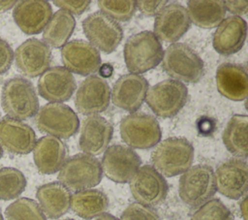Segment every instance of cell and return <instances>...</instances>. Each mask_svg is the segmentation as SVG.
<instances>
[{
  "label": "cell",
  "mask_w": 248,
  "mask_h": 220,
  "mask_svg": "<svg viewBox=\"0 0 248 220\" xmlns=\"http://www.w3.org/2000/svg\"><path fill=\"white\" fill-rule=\"evenodd\" d=\"M123 54L130 74L140 75L158 66L163 59L164 50L153 32L141 31L126 41Z\"/></svg>",
  "instance_id": "6da1fadb"
},
{
  "label": "cell",
  "mask_w": 248,
  "mask_h": 220,
  "mask_svg": "<svg viewBox=\"0 0 248 220\" xmlns=\"http://www.w3.org/2000/svg\"><path fill=\"white\" fill-rule=\"evenodd\" d=\"M194 160V147L185 138H169L161 141L151 153L153 167L167 177L185 173Z\"/></svg>",
  "instance_id": "7a4b0ae2"
},
{
  "label": "cell",
  "mask_w": 248,
  "mask_h": 220,
  "mask_svg": "<svg viewBox=\"0 0 248 220\" xmlns=\"http://www.w3.org/2000/svg\"><path fill=\"white\" fill-rule=\"evenodd\" d=\"M1 106L8 117L16 120L36 115L39 100L32 82L20 77L8 79L2 87Z\"/></svg>",
  "instance_id": "3957f363"
},
{
  "label": "cell",
  "mask_w": 248,
  "mask_h": 220,
  "mask_svg": "<svg viewBox=\"0 0 248 220\" xmlns=\"http://www.w3.org/2000/svg\"><path fill=\"white\" fill-rule=\"evenodd\" d=\"M162 67L168 76L187 83L198 82L204 74V65L200 55L187 44H171L164 51Z\"/></svg>",
  "instance_id": "277c9868"
},
{
  "label": "cell",
  "mask_w": 248,
  "mask_h": 220,
  "mask_svg": "<svg viewBox=\"0 0 248 220\" xmlns=\"http://www.w3.org/2000/svg\"><path fill=\"white\" fill-rule=\"evenodd\" d=\"M103 177L101 163L97 158L78 153L65 160L59 170L58 180L69 191H81L97 186Z\"/></svg>",
  "instance_id": "5b68a950"
},
{
  "label": "cell",
  "mask_w": 248,
  "mask_h": 220,
  "mask_svg": "<svg viewBox=\"0 0 248 220\" xmlns=\"http://www.w3.org/2000/svg\"><path fill=\"white\" fill-rule=\"evenodd\" d=\"M178 193L182 202L192 207L209 201L216 193L213 169L205 164L190 167L180 176Z\"/></svg>",
  "instance_id": "8992f818"
},
{
  "label": "cell",
  "mask_w": 248,
  "mask_h": 220,
  "mask_svg": "<svg viewBox=\"0 0 248 220\" xmlns=\"http://www.w3.org/2000/svg\"><path fill=\"white\" fill-rule=\"evenodd\" d=\"M120 136L131 148L149 149L162 137L161 128L155 116L143 112H133L120 122Z\"/></svg>",
  "instance_id": "52a82bcc"
},
{
  "label": "cell",
  "mask_w": 248,
  "mask_h": 220,
  "mask_svg": "<svg viewBox=\"0 0 248 220\" xmlns=\"http://www.w3.org/2000/svg\"><path fill=\"white\" fill-rule=\"evenodd\" d=\"M188 89L183 82L175 79H165L147 90L145 102L159 117L170 118L176 115L184 107Z\"/></svg>",
  "instance_id": "ba28073f"
},
{
  "label": "cell",
  "mask_w": 248,
  "mask_h": 220,
  "mask_svg": "<svg viewBox=\"0 0 248 220\" xmlns=\"http://www.w3.org/2000/svg\"><path fill=\"white\" fill-rule=\"evenodd\" d=\"M35 123L40 132L58 139L74 136L79 127L77 113L62 103H48L38 110Z\"/></svg>",
  "instance_id": "9c48e42d"
},
{
  "label": "cell",
  "mask_w": 248,
  "mask_h": 220,
  "mask_svg": "<svg viewBox=\"0 0 248 220\" xmlns=\"http://www.w3.org/2000/svg\"><path fill=\"white\" fill-rule=\"evenodd\" d=\"M82 29L89 44L106 54L113 52L123 38L121 25L102 12L87 16L82 21Z\"/></svg>",
  "instance_id": "30bf717a"
},
{
  "label": "cell",
  "mask_w": 248,
  "mask_h": 220,
  "mask_svg": "<svg viewBox=\"0 0 248 220\" xmlns=\"http://www.w3.org/2000/svg\"><path fill=\"white\" fill-rule=\"evenodd\" d=\"M129 182L132 196L140 204L152 207L160 204L167 198L168 183L151 165L140 167Z\"/></svg>",
  "instance_id": "8fae6325"
},
{
  "label": "cell",
  "mask_w": 248,
  "mask_h": 220,
  "mask_svg": "<svg viewBox=\"0 0 248 220\" xmlns=\"http://www.w3.org/2000/svg\"><path fill=\"white\" fill-rule=\"evenodd\" d=\"M141 165L140 157L131 147L122 144L108 146L102 159V172L116 183L129 182Z\"/></svg>",
  "instance_id": "7c38bea8"
},
{
  "label": "cell",
  "mask_w": 248,
  "mask_h": 220,
  "mask_svg": "<svg viewBox=\"0 0 248 220\" xmlns=\"http://www.w3.org/2000/svg\"><path fill=\"white\" fill-rule=\"evenodd\" d=\"M216 191L223 196L237 200L244 197L248 189L247 162L232 158L222 163L214 173Z\"/></svg>",
  "instance_id": "4fadbf2b"
},
{
  "label": "cell",
  "mask_w": 248,
  "mask_h": 220,
  "mask_svg": "<svg viewBox=\"0 0 248 220\" xmlns=\"http://www.w3.org/2000/svg\"><path fill=\"white\" fill-rule=\"evenodd\" d=\"M110 100V88L108 82L98 76H89L83 79L76 93L75 105L83 115H96L105 111Z\"/></svg>",
  "instance_id": "5bb4252c"
},
{
  "label": "cell",
  "mask_w": 248,
  "mask_h": 220,
  "mask_svg": "<svg viewBox=\"0 0 248 220\" xmlns=\"http://www.w3.org/2000/svg\"><path fill=\"white\" fill-rule=\"evenodd\" d=\"M15 61L16 68L22 75L36 78L48 69L51 62V50L43 41L31 38L16 47Z\"/></svg>",
  "instance_id": "9a60e30c"
},
{
  "label": "cell",
  "mask_w": 248,
  "mask_h": 220,
  "mask_svg": "<svg viewBox=\"0 0 248 220\" xmlns=\"http://www.w3.org/2000/svg\"><path fill=\"white\" fill-rule=\"evenodd\" d=\"M61 57L65 68L80 76L96 73L101 66V56L91 44L83 40H73L61 48Z\"/></svg>",
  "instance_id": "2e32d148"
},
{
  "label": "cell",
  "mask_w": 248,
  "mask_h": 220,
  "mask_svg": "<svg viewBox=\"0 0 248 220\" xmlns=\"http://www.w3.org/2000/svg\"><path fill=\"white\" fill-rule=\"evenodd\" d=\"M190 26L191 20L186 8L177 3H170L156 15L153 33L166 43H174L189 30Z\"/></svg>",
  "instance_id": "e0dca14e"
},
{
  "label": "cell",
  "mask_w": 248,
  "mask_h": 220,
  "mask_svg": "<svg viewBox=\"0 0 248 220\" xmlns=\"http://www.w3.org/2000/svg\"><path fill=\"white\" fill-rule=\"evenodd\" d=\"M148 87L147 79L141 75L126 74L114 83L110 98L114 106L133 112L144 102Z\"/></svg>",
  "instance_id": "ac0fdd59"
},
{
  "label": "cell",
  "mask_w": 248,
  "mask_h": 220,
  "mask_svg": "<svg viewBox=\"0 0 248 220\" xmlns=\"http://www.w3.org/2000/svg\"><path fill=\"white\" fill-rule=\"evenodd\" d=\"M76 79L65 67L48 68L38 81L39 94L51 103L68 101L76 90Z\"/></svg>",
  "instance_id": "d6986e66"
},
{
  "label": "cell",
  "mask_w": 248,
  "mask_h": 220,
  "mask_svg": "<svg viewBox=\"0 0 248 220\" xmlns=\"http://www.w3.org/2000/svg\"><path fill=\"white\" fill-rule=\"evenodd\" d=\"M52 16V8L45 0H23L16 4L13 17L19 29L27 35L41 33Z\"/></svg>",
  "instance_id": "ffe728a7"
},
{
  "label": "cell",
  "mask_w": 248,
  "mask_h": 220,
  "mask_svg": "<svg viewBox=\"0 0 248 220\" xmlns=\"http://www.w3.org/2000/svg\"><path fill=\"white\" fill-rule=\"evenodd\" d=\"M112 134L113 127L108 120L98 114L89 115L81 125L79 148L84 154L100 155L108 148Z\"/></svg>",
  "instance_id": "44dd1931"
},
{
  "label": "cell",
  "mask_w": 248,
  "mask_h": 220,
  "mask_svg": "<svg viewBox=\"0 0 248 220\" xmlns=\"http://www.w3.org/2000/svg\"><path fill=\"white\" fill-rule=\"evenodd\" d=\"M36 143V134L26 123L4 117L0 121V145L12 154L30 153Z\"/></svg>",
  "instance_id": "7402d4cb"
},
{
  "label": "cell",
  "mask_w": 248,
  "mask_h": 220,
  "mask_svg": "<svg viewBox=\"0 0 248 220\" xmlns=\"http://www.w3.org/2000/svg\"><path fill=\"white\" fill-rule=\"evenodd\" d=\"M247 23L236 16L224 18L213 34V47L222 55L239 51L246 40Z\"/></svg>",
  "instance_id": "603a6c76"
},
{
  "label": "cell",
  "mask_w": 248,
  "mask_h": 220,
  "mask_svg": "<svg viewBox=\"0 0 248 220\" xmlns=\"http://www.w3.org/2000/svg\"><path fill=\"white\" fill-rule=\"evenodd\" d=\"M218 91L232 101H242L248 96V76L246 69L234 63H223L216 71Z\"/></svg>",
  "instance_id": "cb8c5ba5"
},
{
  "label": "cell",
  "mask_w": 248,
  "mask_h": 220,
  "mask_svg": "<svg viewBox=\"0 0 248 220\" xmlns=\"http://www.w3.org/2000/svg\"><path fill=\"white\" fill-rule=\"evenodd\" d=\"M67 148L58 138L45 136L39 139L33 148V158L38 171L44 174L58 172L66 160Z\"/></svg>",
  "instance_id": "d4e9b609"
},
{
  "label": "cell",
  "mask_w": 248,
  "mask_h": 220,
  "mask_svg": "<svg viewBox=\"0 0 248 220\" xmlns=\"http://www.w3.org/2000/svg\"><path fill=\"white\" fill-rule=\"evenodd\" d=\"M40 207L49 219H58L70 209L71 193L60 182L41 185L36 192Z\"/></svg>",
  "instance_id": "484cf974"
},
{
  "label": "cell",
  "mask_w": 248,
  "mask_h": 220,
  "mask_svg": "<svg viewBox=\"0 0 248 220\" xmlns=\"http://www.w3.org/2000/svg\"><path fill=\"white\" fill-rule=\"evenodd\" d=\"M70 207L80 218L90 220L107 211L108 198L98 189L81 190L72 195Z\"/></svg>",
  "instance_id": "4316f807"
},
{
  "label": "cell",
  "mask_w": 248,
  "mask_h": 220,
  "mask_svg": "<svg viewBox=\"0 0 248 220\" xmlns=\"http://www.w3.org/2000/svg\"><path fill=\"white\" fill-rule=\"evenodd\" d=\"M187 12L191 22L201 28L209 29L223 21L227 11L222 0H190L187 3Z\"/></svg>",
  "instance_id": "83f0119b"
},
{
  "label": "cell",
  "mask_w": 248,
  "mask_h": 220,
  "mask_svg": "<svg viewBox=\"0 0 248 220\" xmlns=\"http://www.w3.org/2000/svg\"><path fill=\"white\" fill-rule=\"evenodd\" d=\"M75 26V17L69 12L65 10L55 12L44 29V43L54 48L63 47L72 36Z\"/></svg>",
  "instance_id": "f1b7e54d"
},
{
  "label": "cell",
  "mask_w": 248,
  "mask_h": 220,
  "mask_svg": "<svg viewBox=\"0 0 248 220\" xmlns=\"http://www.w3.org/2000/svg\"><path fill=\"white\" fill-rule=\"evenodd\" d=\"M247 123L246 115L234 114L228 121L222 136L226 148L239 158H246L248 155Z\"/></svg>",
  "instance_id": "f546056e"
},
{
  "label": "cell",
  "mask_w": 248,
  "mask_h": 220,
  "mask_svg": "<svg viewBox=\"0 0 248 220\" xmlns=\"http://www.w3.org/2000/svg\"><path fill=\"white\" fill-rule=\"evenodd\" d=\"M26 187L24 174L16 168L0 169V201H10L17 198Z\"/></svg>",
  "instance_id": "4dcf8cb0"
},
{
  "label": "cell",
  "mask_w": 248,
  "mask_h": 220,
  "mask_svg": "<svg viewBox=\"0 0 248 220\" xmlns=\"http://www.w3.org/2000/svg\"><path fill=\"white\" fill-rule=\"evenodd\" d=\"M6 220H46L40 205L32 199L19 198L5 210Z\"/></svg>",
  "instance_id": "1f68e13d"
},
{
  "label": "cell",
  "mask_w": 248,
  "mask_h": 220,
  "mask_svg": "<svg viewBox=\"0 0 248 220\" xmlns=\"http://www.w3.org/2000/svg\"><path fill=\"white\" fill-rule=\"evenodd\" d=\"M191 220H233V214L219 199H211L202 204Z\"/></svg>",
  "instance_id": "d6a6232c"
},
{
  "label": "cell",
  "mask_w": 248,
  "mask_h": 220,
  "mask_svg": "<svg viewBox=\"0 0 248 220\" xmlns=\"http://www.w3.org/2000/svg\"><path fill=\"white\" fill-rule=\"evenodd\" d=\"M97 4L103 14L111 17L115 21L116 20L128 21L130 18H132L137 9V3L134 0H129V1L99 0Z\"/></svg>",
  "instance_id": "836d02e7"
},
{
  "label": "cell",
  "mask_w": 248,
  "mask_h": 220,
  "mask_svg": "<svg viewBox=\"0 0 248 220\" xmlns=\"http://www.w3.org/2000/svg\"><path fill=\"white\" fill-rule=\"evenodd\" d=\"M120 220H161L159 214L152 207L139 203L130 204L122 212Z\"/></svg>",
  "instance_id": "e575fe53"
},
{
  "label": "cell",
  "mask_w": 248,
  "mask_h": 220,
  "mask_svg": "<svg viewBox=\"0 0 248 220\" xmlns=\"http://www.w3.org/2000/svg\"><path fill=\"white\" fill-rule=\"evenodd\" d=\"M53 4L57 7H60L61 10H65L69 12L71 15H81L84 13L87 8L90 5V1L88 0H82V1H68V0H62V1H53Z\"/></svg>",
  "instance_id": "d590c367"
},
{
  "label": "cell",
  "mask_w": 248,
  "mask_h": 220,
  "mask_svg": "<svg viewBox=\"0 0 248 220\" xmlns=\"http://www.w3.org/2000/svg\"><path fill=\"white\" fill-rule=\"evenodd\" d=\"M14 51L10 45L0 38V75L6 73L12 66Z\"/></svg>",
  "instance_id": "8d00e7d4"
},
{
  "label": "cell",
  "mask_w": 248,
  "mask_h": 220,
  "mask_svg": "<svg viewBox=\"0 0 248 220\" xmlns=\"http://www.w3.org/2000/svg\"><path fill=\"white\" fill-rule=\"evenodd\" d=\"M137 7L142 15L145 16H156L168 3V1H145L140 0L136 1Z\"/></svg>",
  "instance_id": "74e56055"
},
{
  "label": "cell",
  "mask_w": 248,
  "mask_h": 220,
  "mask_svg": "<svg viewBox=\"0 0 248 220\" xmlns=\"http://www.w3.org/2000/svg\"><path fill=\"white\" fill-rule=\"evenodd\" d=\"M226 11L235 15L236 16H244L247 13L248 2L247 1H224Z\"/></svg>",
  "instance_id": "f35d334b"
},
{
  "label": "cell",
  "mask_w": 248,
  "mask_h": 220,
  "mask_svg": "<svg viewBox=\"0 0 248 220\" xmlns=\"http://www.w3.org/2000/svg\"><path fill=\"white\" fill-rule=\"evenodd\" d=\"M16 3H17V1H15V0L0 1V14L5 13V12L11 10L14 6H16Z\"/></svg>",
  "instance_id": "ab89813d"
},
{
  "label": "cell",
  "mask_w": 248,
  "mask_h": 220,
  "mask_svg": "<svg viewBox=\"0 0 248 220\" xmlns=\"http://www.w3.org/2000/svg\"><path fill=\"white\" fill-rule=\"evenodd\" d=\"M240 211L244 220H247V197L246 195L243 197L242 202L240 203Z\"/></svg>",
  "instance_id": "60d3db41"
},
{
  "label": "cell",
  "mask_w": 248,
  "mask_h": 220,
  "mask_svg": "<svg viewBox=\"0 0 248 220\" xmlns=\"http://www.w3.org/2000/svg\"><path fill=\"white\" fill-rule=\"evenodd\" d=\"M95 220H119L115 216L109 214V213H103L100 216H98Z\"/></svg>",
  "instance_id": "b9f144b4"
},
{
  "label": "cell",
  "mask_w": 248,
  "mask_h": 220,
  "mask_svg": "<svg viewBox=\"0 0 248 220\" xmlns=\"http://www.w3.org/2000/svg\"><path fill=\"white\" fill-rule=\"evenodd\" d=\"M2 155H3V149H2V147H1V145H0V158L2 157Z\"/></svg>",
  "instance_id": "7bdbcfd3"
},
{
  "label": "cell",
  "mask_w": 248,
  "mask_h": 220,
  "mask_svg": "<svg viewBox=\"0 0 248 220\" xmlns=\"http://www.w3.org/2000/svg\"><path fill=\"white\" fill-rule=\"evenodd\" d=\"M0 220H4V218H3V215H2V213H1V211H0Z\"/></svg>",
  "instance_id": "ee69618b"
},
{
  "label": "cell",
  "mask_w": 248,
  "mask_h": 220,
  "mask_svg": "<svg viewBox=\"0 0 248 220\" xmlns=\"http://www.w3.org/2000/svg\"><path fill=\"white\" fill-rule=\"evenodd\" d=\"M62 220H75V219H70V218H66V219H62Z\"/></svg>",
  "instance_id": "f6af8a7d"
}]
</instances>
